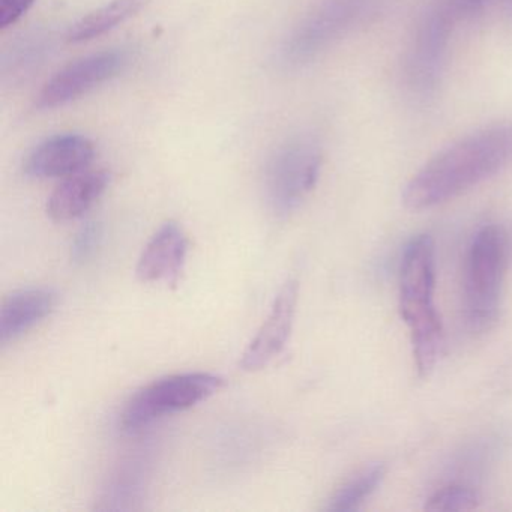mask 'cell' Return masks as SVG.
<instances>
[{
  "instance_id": "cell-1",
  "label": "cell",
  "mask_w": 512,
  "mask_h": 512,
  "mask_svg": "<svg viewBox=\"0 0 512 512\" xmlns=\"http://www.w3.org/2000/svg\"><path fill=\"white\" fill-rule=\"evenodd\" d=\"M512 166V122L482 128L431 158L406 185L410 211L443 205Z\"/></svg>"
},
{
  "instance_id": "cell-2",
  "label": "cell",
  "mask_w": 512,
  "mask_h": 512,
  "mask_svg": "<svg viewBox=\"0 0 512 512\" xmlns=\"http://www.w3.org/2000/svg\"><path fill=\"white\" fill-rule=\"evenodd\" d=\"M436 260L430 236H416L404 250L400 268V313L410 331L418 376L433 373L443 343L442 320L434 304Z\"/></svg>"
},
{
  "instance_id": "cell-3",
  "label": "cell",
  "mask_w": 512,
  "mask_h": 512,
  "mask_svg": "<svg viewBox=\"0 0 512 512\" xmlns=\"http://www.w3.org/2000/svg\"><path fill=\"white\" fill-rule=\"evenodd\" d=\"M506 257L508 242L502 227L488 224L479 229L470 244L464 274V310L472 331L482 332L496 323Z\"/></svg>"
},
{
  "instance_id": "cell-4",
  "label": "cell",
  "mask_w": 512,
  "mask_h": 512,
  "mask_svg": "<svg viewBox=\"0 0 512 512\" xmlns=\"http://www.w3.org/2000/svg\"><path fill=\"white\" fill-rule=\"evenodd\" d=\"M322 149L314 137L295 136L281 143L265 167L263 190L268 208L280 218L292 215L319 181Z\"/></svg>"
},
{
  "instance_id": "cell-5",
  "label": "cell",
  "mask_w": 512,
  "mask_h": 512,
  "mask_svg": "<svg viewBox=\"0 0 512 512\" xmlns=\"http://www.w3.org/2000/svg\"><path fill=\"white\" fill-rule=\"evenodd\" d=\"M223 386L217 374L194 371L161 377L137 391L121 413L122 430H142L164 416L184 412L208 400Z\"/></svg>"
},
{
  "instance_id": "cell-6",
  "label": "cell",
  "mask_w": 512,
  "mask_h": 512,
  "mask_svg": "<svg viewBox=\"0 0 512 512\" xmlns=\"http://www.w3.org/2000/svg\"><path fill=\"white\" fill-rule=\"evenodd\" d=\"M373 0H325L292 32L283 49L286 67H302L346 35L370 10Z\"/></svg>"
},
{
  "instance_id": "cell-7",
  "label": "cell",
  "mask_w": 512,
  "mask_h": 512,
  "mask_svg": "<svg viewBox=\"0 0 512 512\" xmlns=\"http://www.w3.org/2000/svg\"><path fill=\"white\" fill-rule=\"evenodd\" d=\"M131 64L127 50H106L71 62L59 70L41 89L37 107L41 110L58 109L79 100L98 86L121 76Z\"/></svg>"
},
{
  "instance_id": "cell-8",
  "label": "cell",
  "mask_w": 512,
  "mask_h": 512,
  "mask_svg": "<svg viewBox=\"0 0 512 512\" xmlns=\"http://www.w3.org/2000/svg\"><path fill=\"white\" fill-rule=\"evenodd\" d=\"M298 304V281L289 280L275 296L271 311L260 326L256 337L242 353L239 367L244 371H259L271 364L286 347L295 322Z\"/></svg>"
},
{
  "instance_id": "cell-9",
  "label": "cell",
  "mask_w": 512,
  "mask_h": 512,
  "mask_svg": "<svg viewBox=\"0 0 512 512\" xmlns=\"http://www.w3.org/2000/svg\"><path fill=\"white\" fill-rule=\"evenodd\" d=\"M95 157V146L82 134H58L35 146L25 163L23 172L31 178H68L85 172Z\"/></svg>"
},
{
  "instance_id": "cell-10",
  "label": "cell",
  "mask_w": 512,
  "mask_h": 512,
  "mask_svg": "<svg viewBox=\"0 0 512 512\" xmlns=\"http://www.w3.org/2000/svg\"><path fill=\"white\" fill-rule=\"evenodd\" d=\"M454 17L455 11L452 8H439L425 19L418 32L409 62V77L413 89L421 94H428L436 88Z\"/></svg>"
},
{
  "instance_id": "cell-11",
  "label": "cell",
  "mask_w": 512,
  "mask_h": 512,
  "mask_svg": "<svg viewBox=\"0 0 512 512\" xmlns=\"http://www.w3.org/2000/svg\"><path fill=\"white\" fill-rule=\"evenodd\" d=\"M188 239L175 221L164 223L146 244L136 274L142 283L176 287L187 262Z\"/></svg>"
},
{
  "instance_id": "cell-12",
  "label": "cell",
  "mask_w": 512,
  "mask_h": 512,
  "mask_svg": "<svg viewBox=\"0 0 512 512\" xmlns=\"http://www.w3.org/2000/svg\"><path fill=\"white\" fill-rule=\"evenodd\" d=\"M56 293L41 287H29L11 293L0 308V343L19 340L56 307Z\"/></svg>"
},
{
  "instance_id": "cell-13",
  "label": "cell",
  "mask_w": 512,
  "mask_h": 512,
  "mask_svg": "<svg viewBox=\"0 0 512 512\" xmlns=\"http://www.w3.org/2000/svg\"><path fill=\"white\" fill-rule=\"evenodd\" d=\"M110 175L104 170L80 172L68 176L56 187L47 202V214L53 221L67 223L82 217L109 187Z\"/></svg>"
},
{
  "instance_id": "cell-14",
  "label": "cell",
  "mask_w": 512,
  "mask_h": 512,
  "mask_svg": "<svg viewBox=\"0 0 512 512\" xmlns=\"http://www.w3.org/2000/svg\"><path fill=\"white\" fill-rule=\"evenodd\" d=\"M148 0H112L71 26L67 40L79 44L95 40L136 16Z\"/></svg>"
},
{
  "instance_id": "cell-15",
  "label": "cell",
  "mask_w": 512,
  "mask_h": 512,
  "mask_svg": "<svg viewBox=\"0 0 512 512\" xmlns=\"http://www.w3.org/2000/svg\"><path fill=\"white\" fill-rule=\"evenodd\" d=\"M385 475L386 467L382 463H373L359 470L329 497L326 511H356L377 490Z\"/></svg>"
},
{
  "instance_id": "cell-16",
  "label": "cell",
  "mask_w": 512,
  "mask_h": 512,
  "mask_svg": "<svg viewBox=\"0 0 512 512\" xmlns=\"http://www.w3.org/2000/svg\"><path fill=\"white\" fill-rule=\"evenodd\" d=\"M479 496L472 488L463 485H448L440 488L428 499V511H473L478 508Z\"/></svg>"
},
{
  "instance_id": "cell-17",
  "label": "cell",
  "mask_w": 512,
  "mask_h": 512,
  "mask_svg": "<svg viewBox=\"0 0 512 512\" xmlns=\"http://www.w3.org/2000/svg\"><path fill=\"white\" fill-rule=\"evenodd\" d=\"M103 238V230L100 224L88 223L77 232L73 244H71V260L77 265L88 262L101 244Z\"/></svg>"
},
{
  "instance_id": "cell-18",
  "label": "cell",
  "mask_w": 512,
  "mask_h": 512,
  "mask_svg": "<svg viewBox=\"0 0 512 512\" xmlns=\"http://www.w3.org/2000/svg\"><path fill=\"white\" fill-rule=\"evenodd\" d=\"M34 4L35 0H0V28L16 25Z\"/></svg>"
},
{
  "instance_id": "cell-19",
  "label": "cell",
  "mask_w": 512,
  "mask_h": 512,
  "mask_svg": "<svg viewBox=\"0 0 512 512\" xmlns=\"http://www.w3.org/2000/svg\"><path fill=\"white\" fill-rule=\"evenodd\" d=\"M508 10L509 13H512V0H508Z\"/></svg>"
},
{
  "instance_id": "cell-20",
  "label": "cell",
  "mask_w": 512,
  "mask_h": 512,
  "mask_svg": "<svg viewBox=\"0 0 512 512\" xmlns=\"http://www.w3.org/2000/svg\"><path fill=\"white\" fill-rule=\"evenodd\" d=\"M472 2H481V0H472Z\"/></svg>"
}]
</instances>
